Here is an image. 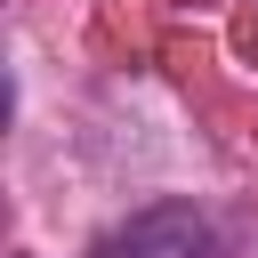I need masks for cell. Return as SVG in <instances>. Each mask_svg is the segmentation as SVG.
Returning <instances> with one entry per match:
<instances>
[{
	"label": "cell",
	"instance_id": "6da1fadb",
	"mask_svg": "<svg viewBox=\"0 0 258 258\" xmlns=\"http://www.w3.org/2000/svg\"><path fill=\"white\" fill-rule=\"evenodd\" d=\"M210 250H218V234H210V218L185 210V202H161V210H145V218H129L121 234L97 242V258H210Z\"/></svg>",
	"mask_w": 258,
	"mask_h": 258
},
{
	"label": "cell",
	"instance_id": "7a4b0ae2",
	"mask_svg": "<svg viewBox=\"0 0 258 258\" xmlns=\"http://www.w3.org/2000/svg\"><path fill=\"white\" fill-rule=\"evenodd\" d=\"M89 258H97V250H89Z\"/></svg>",
	"mask_w": 258,
	"mask_h": 258
}]
</instances>
